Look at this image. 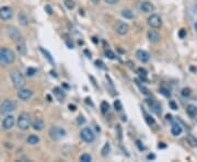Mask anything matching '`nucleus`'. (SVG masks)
<instances>
[{
  "instance_id": "nucleus-46",
  "label": "nucleus",
  "mask_w": 197,
  "mask_h": 162,
  "mask_svg": "<svg viewBox=\"0 0 197 162\" xmlns=\"http://www.w3.org/2000/svg\"><path fill=\"white\" fill-rule=\"evenodd\" d=\"M95 65L98 66V67H101V68H104L103 66V63H102L101 60H95Z\"/></svg>"
},
{
  "instance_id": "nucleus-6",
  "label": "nucleus",
  "mask_w": 197,
  "mask_h": 162,
  "mask_svg": "<svg viewBox=\"0 0 197 162\" xmlns=\"http://www.w3.org/2000/svg\"><path fill=\"white\" fill-rule=\"evenodd\" d=\"M80 137H81V139L83 141L89 143H93L94 139H95V135H94L93 131L91 128H89V127H86V128H83L80 131Z\"/></svg>"
},
{
  "instance_id": "nucleus-29",
  "label": "nucleus",
  "mask_w": 197,
  "mask_h": 162,
  "mask_svg": "<svg viewBox=\"0 0 197 162\" xmlns=\"http://www.w3.org/2000/svg\"><path fill=\"white\" fill-rule=\"evenodd\" d=\"M108 152H110V145H108V143H106L105 145L103 146L102 150H101V155H102V157H106V156L108 155Z\"/></svg>"
},
{
  "instance_id": "nucleus-50",
  "label": "nucleus",
  "mask_w": 197,
  "mask_h": 162,
  "mask_svg": "<svg viewBox=\"0 0 197 162\" xmlns=\"http://www.w3.org/2000/svg\"><path fill=\"white\" fill-rule=\"evenodd\" d=\"M166 118L168 119V121H172V116H171L170 114H168V115H166Z\"/></svg>"
},
{
  "instance_id": "nucleus-9",
  "label": "nucleus",
  "mask_w": 197,
  "mask_h": 162,
  "mask_svg": "<svg viewBox=\"0 0 197 162\" xmlns=\"http://www.w3.org/2000/svg\"><path fill=\"white\" fill-rule=\"evenodd\" d=\"M13 15V10L10 7H1L0 8V19L2 21H8L10 20Z\"/></svg>"
},
{
  "instance_id": "nucleus-26",
  "label": "nucleus",
  "mask_w": 197,
  "mask_h": 162,
  "mask_svg": "<svg viewBox=\"0 0 197 162\" xmlns=\"http://www.w3.org/2000/svg\"><path fill=\"white\" fill-rule=\"evenodd\" d=\"M145 114V119H146V123L148 124V125H153L154 123H156V121H154V118L151 116V115H149V114H147L146 112H144Z\"/></svg>"
},
{
  "instance_id": "nucleus-35",
  "label": "nucleus",
  "mask_w": 197,
  "mask_h": 162,
  "mask_svg": "<svg viewBox=\"0 0 197 162\" xmlns=\"http://www.w3.org/2000/svg\"><path fill=\"white\" fill-rule=\"evenodd\" d=\"M104 54H105V56L107 57V58L110 59H115V54H114L113 51H111V49H106L105 52H104Z\"/></svg>"
},
{
  "instance_id": "nucleus-3",
  "label": "nucleus",
  "mask_w": 197,
  "mask_h": 162,
  "mask_svg": "<svg viewBox=\"0 0 197 162\" xmlns=\"http://www.w3.org/2000/svg\"><path fill=\"white\" fill-rule=\"evenodd\" d=\"M17 124H18V127H19L20 129H22V131L29 129V127L31 126V117H30L29 113L23 112V113L20 114L19 117H18Z\"/></svg>"
},
{
  "instance_id": "nucleus-25",
  "label": "nucleus",
  "mask_w": 197,
  "mask_h": 162,
  "mask_svg": "<svg viewBox=\"0 0 197 162\" xmlns=\"http://www.w3.org/2000/svg\"><path fill=\"white\" fill-rule=\"evenodd\" d=\"M40 51L43 53V55L45 56V58H47V60L49 61L51 64H54V59H53V57H52V55L49 54V52H47L46 49H44L43 47H40Z\"/></svg>"
},
{
  "instance_id": "nucleus-22",
  "label": "nucleus",
  "mask_w": 197,
  "mask_h": 162,
  "mask_svg": "<svg viewBox=\"0 0 197 162\" xmlns=\"http://www.w3.org/2000/svg\"><path fill=\"white\" fill-rule=\"evenodd\" d=\"M137 73L139 75L140 79H141L142 81H146L147 77H148V71H147L145 68H142V67L138 68V69H137Z\"/></svg>"
},
{
  "instance_id": "nucleus-13",
  "label": "nucleus",
  "mask_w": 197,
  "mask_h": 162,
  "mask_svg": "<svg viewBox=\"0 0 197 162\" xmlns=\"http://www.w3.org/2000/svg\"><path fill=\"white\" fill-rule=\"evenodd\" d=\"M147 104L149 105V107L156 114H161V105L156 101V100H151V99H148L146 100Z\"/></svg>"
},
{
  "instance_id": "nucleus-1",
  "label": "nucleus",
  "mask_w": 197,
  "mask_h": 162,
  "mask_svg": "<svg viewBox=\"0 0 197 162\" xmlns=\"http://www.w3.org/2000/svg\"><path fill=\"white\" fill-rule=\"evenodd\" d=\"M10 79L12 81V85L17 90H20L22 88L25 87L27 81H25V77L23 76V73L19 70V69H12L10 71Z\"/></svg>"
},
{
  "instance_id": "nucleus-16",
  "label": "nucleus",
  "mask_w": 197,
  "mask_h": 162,
  "mask_svg": "<svg viewBox=\"0 0 197 162\" xmlns=\"http://www.w3.org/2000/svg\"><path fill=\"white\" fill-rule=\"evenodd\" d=\"M148 39H149V41L151 42V43H159L160 42V39H161V37H160V35H159L158 32L156 31H149L148 32Z\"/></svg>"
},
{
  "instance_id": "nucleus-2",
  "label": "nucleus",
  "mask_w": 197,
  "mask_h": 162,
  "mask_svg": "<svg viewBox=\"0 0 197 162\" xmlns=\"http://www.w3.org/2000/svg\"><path fill=\"white\" fill-rule=\"evenodd\" d=\"M15 60V53L9 48L6 47H0V65L8 66Z\"/></svg>"
},
{
  "instance_id": "nucleus-15",
  "label": "nucleus",
  "mask_w": 197,
  "mask_h": 162,
  "mask_svg": "<svg viewBox=\"0 0 197 162\" xmlns=\"http://www.w3.org/2000/svg\"><path fill=\"white\" fill-rule=\"evenodd\" d=\"M136 56H137V58L139 59L141 63H148L150 59L149 54L147 53L146 51H142V49H138V51L136 52Z\"/></svg>"
},
{
  "instance_id": "nucleus-32",
  "label": "nucleus",
  "mask_w": 197,
  "mask_h": 162,
  "mask_svg": "<svg viewBox=\"0 0 197 162\" xmlns=\"http://www.w3.org/2000/svg\"><path fill=\"white\" fill-rule=\"evenodd\" d=\"M64 3H65V6L68 8V9H73L75 8V6H76V3H75V1L73 0H65L64 1Z\"/></svg>"
},
{
  "instance_id": "nucleus-39",
  "label": "nucleus",
  "mask_w": 197,
  "mask_h": 162,
  "mask_svg": "<svg viewBox=\"0 0 197 162\" xmlns=\"http://www.w3.org/2000/svg\"><path fill=\"white\" fill-rule=\"evenodd\" d=\"M182 95L183 97H185V98H187V97H190L191 95V93H192V91H191V89L190 88H184V89L182 90Z\"/></svg>"
},
{
  "instance_id": "nucleus-54",
  "label": "nucleus",
  "mask_w": 197,
  "mask_h": 162,
  "mask_svg": "<svg viewBox=\"0 0 197 162\" xmlns=\"http://www.w3.org/2000/svg\"><path fill=\"white\" fill-rule=\"evenodd\" d=\"M191 70H192V71H196V68H194V67H191Z\"/></svg>"
},
{
  "instance_id": "nucleus-10",
  "label": "nucleus",
  "mask_w": 197,
  "mask_h": 162,
  "mask_svg": "<svg viewBox=\"0 0 197 162\" xmlns=\"http://www.w3.org/2000/svg\"><path fill=\"white\" fill-rule=\"evenodd\" d=\"M32 95H33V92L30 89H24V88H22V89H20L19 91H18V98H19L20 100H22V101H27V100L31 99Z\"/></svg>"
},
{
  "instance_id": "nucleus-33",
  "label": "nucleus",
  "mask_w": 197,
  "mask_h": 162,
  "mask_svg": "<svg viewBox=\"0 0 197 162\" xmlns=\"http://www.w3.org/2000/svg\"><path fill=\"white\" fill-rule=\"evenodd\" d=\"M136 82H137V85H139V88H140V90H141V93H144L145 95H150V92H149V90L147 89L146 87H144V85H141L139 83V81L138 80H136Z\"/></svg>"
},
{
  "instance_id": "nucleus-37",
  "label": "nucleus",
  "mask_w": 197,
  "mask_h": 162,
  "mask_svg": "<svg viewBox=\"0 0 197 162\" xmlns=\"http://www.w3.org/2000/svg\"><path fill=\"white\" fill-rule=\"evenodd\" d=\"M116 131H117L118 140L122 141V139H123V131H122V127H120V125H116Z\"/></svg>"
},
{
  "instance_id": "nucleus-11",
  "label": "nucleus",
  "mask_w": 197,
  "mask_h": 162,
  "mask_svg": "<svg viewBox=\"0 0 197 162\" xmlns=\"http://www.w3.org/2000/svg\"><path fill=\"white\" fill-rule=\"evenodd\" d=\"M115 31L119 35H126L129 31V25L125 22H118L115 27Z\"/></svg>"
},
{
  "instance_id": "nucleus-48",
  "label": "nucleus",
  "mask_w": 197,
  "mask_h": 162,
  "mask_svg": "<svg viewBox=\"0 0 197 162\" xmlns=\"http://www.w3.org/2000/svg\"><path fill=\"white\" fill-rule=\"evenodd\" d=\"M68 107H69V110L71 112H75L76 111V105H72V104H69V105H68Z\"/></svg>"
},
{
  "instance_id": "nucleus-45",
  "label": "nucleus",
  "mask_w": 197,
  "mask_h": 162,
  "mask_svg": "<svg viewBox=\"0 0 197 162\" xmlns=\"http://www.w3.org/2000/svg\"><path fill=\"white\" fill-rule=\"evenodd\" d=\"M136 145L138 146V148H139V150H141V151H142V150H145V147H144V146H141V143H140L139 140L136 141Z\"/></svg>"
},
{
  "instance_id": "nucleus-36",
  "label": "nucleus",
  "mask_w": 197,
  "mask_h": 162,
  "mask_svg": "<svg viewBox=\"0 0 197 162\" xmlns=\"http://www.w3.org/2000/svg\"><path fill=\"white\" fill-rule=\"evenodd\" d=\"M114 107H115V111H122L123 109V105H122V102L119 101V100H116L115 102H114Z\"/></svg>"
},
{
  "instance_id": "nucleus-24",
  "label": "nucleus",
  "mask_w": 197,
  "mask_h": 162,
  "mask_svg": "<svg viewBox=\"0 0 197 162\" xmlns=\"http://www.w3.org/2000/svg\"><path fill=\"white\" fill-rule=\"evenodd\" d=\"M27 143H29L30 145H36V143H40V138L36 135H30L29 137H27Z\"/></svg>"
},
{
  "instance_id": "nucleus-23",
  "label": "nucleus",
  "mask_w": 197,
  "mask_h": 162,
  "mask_svg": "<svg viewBox=\"0 0 197 162\" xmlns=\"http://www.w3.org/2000/svg\"><path fill=\"white\" fill-rule=\"evenodd\" d=\"M122 15L125 18V19L130 20V19H132V18H134V12H132V10H129V9H124L122 11Z\"/></svg>"
},
{
  "instance_id": "nucleus-47",
  "label": "nucleus",
  "mask_w": 197,
  "mask_h": 162,
  "mask_svg": "<svg viewBox=\"0 0 197 162\" xmlns=\"http://www.w3.org/2000/svg\"><path fill=\"white\" fill-rule=\"evenodd\" d=\"M45 10L47 11V13H49V15H52V13H53V10H52V8L49 7V6H46V7H45Z\"/></svg>"
},
{
  "instance_id": "nucleus-31",
  "label": "nucleus",
  "mask_w": 197,
  "mask_h": 162,
  "mask_svg": "<svg viewBox=\"0 0 197 162\" xmlns=\"http://www.w3.org/2000/svg\"><path fill=\"white\" fill-rule=\"evenodd\" d=\"M187 141H188V143L192 146V147H196V146H197V140H196V138H195L194 136L188 135L187 136Z\"/></svg>"
},
{
  "instance_id": "nucleus-17",
  "label": "nucleus",
  "mask_w": 197,
  "mask_h": 162,
  "mask_svg": "<svg viewBox=\"0 0 197 162\" xmlns=\"http://www.w3.org/2000/svg\"><path fill=\"white\" fill-rule=\"evenodd\" d=\"M17 49L20 55H25L27 54V45H25L24 39H22L21 41H19L17 43Z\"/></svg>"
},
{
  "instance_id": "nucleus-18",
  "label": "nucleus",
  "mask_w": 197,
  "mask_h": 162,
  "mask_svg": "<svg viewBox=\"0 0 197 162\" xmlns=\"http://www.w3.org/2000/svg\"><path fill=\"white\" fill-rule=\"evenodd\" d=\"M32 126H33V128L35 129V131H41L42 129L44 128V122H43V119H41V118H36L35 121L33 122V124H32Z\"/></svg>"
},
{
  "instance_id": "nucleus-19",
  "label": "nucleus",
  "mask_w": 197,
  "mask_h": 162,
  "mask_svg": "<svg viewBox=\"0 0 197 162\" xmlns=\"http://www.w3.org/2000/svg\"><path fill=\"white\" fill-rule=\"evenodd\" d=\"M53 92H54V94H55V97L57 98V99L59 100L60 102L63 101V100H64V98H65V93H64V91H63V90L60 89V88L56 87V88H54Z\"/></svg>"
},
{
  "instance_id": "nucleus-27",
  "label": "nucleus",
  "mask_w": 197,
  "mask_h": 162,
  "mask_svg": "<svg viewBox=\"0 0 197 162\" xmlns=\"http://www.w3.org/2000/svg\"><path fill=\"white\" fill-rule=\"evenodd\" d=\"M19 22H20V23H21L22 25H27V23H29V21H27V15H24L23 12H20V13H19Z\"/></svg>"
},
{
  "instance_id": "nucleus-38",
  "label": "nucleus",
  "mask_w": 197,
  "mask_h": 162,
  "mask_svg": "<svg viewBox=\"0 0 197 162\" xmlns=\"http://www.w3.org/2000/svg\"><path fill=\"white\" fill-rule=\"evenodd\" d=\"M36 73H37V70H36L35 68H33V67H30V68H27V75L29 76V77L34 76Z\"/></svg>"
},
{
  "instance_id": "nucleus-41",
  "label": "nucleus",
  "mask_w": 197,
  "mask_h": 162,
  "mask_svg": "<svg viewBox=\"0 0 197 162\" xmlns=\"http://www.w3.org/2000/svg\"><path fill=\"white\" fill-rule=\"evenodd\" d=\"M76 122H77L78 125H83V124L86 123V118H84L83 116H78L77 119H76Z\"/></svg>"
},
{
  "instance_id": "nucleus-12",
  "label": "nucleus",
  "mask_w": 197,
  "mask_h": 162,
  "mask_svg": "<svg viewBox=\"0 0 197 162\" xmlns=\"http://www.w3.org/2000/svg\"><path fill=\"white\" fill-rule=\"evenodd\" d=\"M139 9L145 13H151L154 11V6L150 1H142L139 5Z\"/></svg>"
},
{
  "instance_id": "nucleus-49",
  "label": "nucleus",
  "mask_w": 197,
  "mask_h": 162,
  "mask_svg": "<svg viewBox=\"0 0 197 162\" xmlns=\"http://www.w3.org/2000/svg\"><path fill=\"white\" fill-rule=\"evenodd\" d=\"M166 146L164 145L163 143H160L158 145V148H159V149H162V148H166Z\"/></svg>"
},
{
  "instance_id": "nucleus-40",
  "label": "nucleus",
  "mask_w": 197,
  "mask_h": 162,
  "mask_svg": "<svg viewBox=\"0 0 197 162\" xmlns=\"http://www.w3.org/2000/svg\"><path fill=\"white\" fill-rule=\"evenodd\" d=\"M65 43L68 46V48H73V43H72V39H70L68 36H65Z\"/></svg>"
},
{
  "instance_id": "nucleus-28",
  "label": "nucleus",
  "mask_w": 197,
  "mask_h": 162,
  "mask_svg": "<svg viewBox=\"0 0 197 162\" xmlns=\"http://www.w3.org/2000/svg\"><path fill=\"white\" fill-rule=\"evenodd\" d=\"M108 110H110V104L106 101H103L101 103V112L103 114H106L108 112Z\"/></svg>"
},
{
  "instance_id": "nucleus-21",
  "label": "nucleus",
  "mask_w": 197,
  "mask_h": 162,
  "mask_svg": "<svg viewBox=\"0 0 197 162\" xmlns=\"http://www.w3.org/2000/svg\"><path fill=\"white\" fill-rule=\"evenodd\" d=\"M171 133L173 136H178L182 134V127H181L178 124H173L172 125V128H171Z\"/></svg>"
},
{
  "instance_id": "nucleus-30",
  "label": "nucleus",
  "mask_w": 197,
  "mask_h": 162,
  "mask_svg": "<svg viewBox=\"0 0 197 162\" xmlns=\"http://www.w3.org/2000/svg\"><path fill=\"white\" fill-rule=\"evenodd\" d=\"M79 160H80V161H82V162H91L92 158H91V156L88 155V153H83V155L80 156Z\"/></svg>"
},
{
  "instance_id": "nucleus-5",
  "label": "nucleus",
  "mask_w": 197,
  "mask_h": 162,
  "mask_svg": "<svg viewBox=\"0 0 197 162\" xmlns=\"http://www.w3.org/2000/svg\"><path fill=\"white\" fill-rule=\"evenodd\" d=\"M17 109V103L12 100H6L0 105V113L1 114H9Z\"/></svg>"
},
{
  "instance_id": "nucleus-42",
  "label": "nucleus",
  "mask_w": 197,
  "mask_h": 162,
  "mask_svg": "<svg viewBox=\"0 0 197 162\" xmlns=\"http://www.w3.org/2000/svg\"><path fill=\"white\" fill-rule=\"evenodd\" d=\"M178 36H180L181 39H184V37L186 36V30L181 29V30H180V32H178Z\"/></svg>"
},
{
  "instance_id": "nucleus-7",
  "label": "nucleus",
  "mask_w": 197,
  "mask_h": 162,
  "mask_svg": "<svg viewBox=\"0 0 197 162\" xmlns=\"http://www.w3.org/2000/svg\"><path fill=\"white\" fill-rule=\"evenodd\" d=\"M7 32H8V36L10 37V39H12V41L15 42V43H18V42L21 41V39H23V36L21 35V33H20V32L13 27H8Z\"/></svg>"
},
{
  "instance_id": "nucleus-14",
  "label": "nucleus",
  "mask_w": 197,
  "mask_h": 162,
  "mask_svg": "<svg viewBox=\"0 0 197 162\" xmlns=\"http://www.w3.org/2000/svg\"><path fill=\"white\" fill-rule=\"evenodd\" d=\"M15 117L12 116V115H8V116H6L5 118H3L2 121V128L3 129H11L12 127H13V125H15Z\"/></svg>"
},
{
  "instance_id": "nucleus-34",
  "label": "nucleus",
  "mask_w": 197,
  "mask_h": 162,
  "mask_svg": "<svg viewBox=\"0 0 197 162\" xmlns=\"http://www.w3.org/2000/svg\"><path fill=\"white\" fill-rule=\"evenodd\" d=\"M159 92L161 93L162 95H164L166 98H170L171 97V92L169 91L166 88H160V90H159Z\"/></svg>"
},
{
  "instance_id": "nucleus-44",
  "label": "nucleus",
  "mask_w": 197,
  "mask_h": 162,
  "mask_svg": "<svg viewBox=\"0 0 197 162\" xmlns=\"http://www.w3.org/2000/svg\"><path fill=\"white\" fill-rule=\"evenodd\" d=\"M170 106L172 110H178V105L174 101H170Z\"/></svg>"
},
{
  "instance_id": "nucleus-4",
  "label": "nucleus",
  "mask_w": 197,
  "mask_h": 162,
  "mask_svg": "<svg viewBox=\"0 0 197 162\" xmlns=\"http://www.w3.org/2000/svg\"><path fill=\"white\" fill-rule=\"evenodd\" d=\"M49 137L53 139V140H60L61 138H64L66 136V131L59 126H53L51 129H49Z\"/></svg>"
},
{
  "instance_id": "nucleus-8",
  "label": "nucleus",
  "mask_w": 197,
  "mask_h": 162,
  "mask_svg": "<svg viewBox=\"0 0 197 162\" xmlns=\"http://www.w3.org/2000/svg\"><path fill=\"white\" fill-rule=\"evenodd\" d=\"M148 24L152 27V29H160L162 25V20L158 15H151L148 18Z\"/></svg>"
},
{
  "instance_id": "nucleus-51",
  "label": "nucleus",
  "mask_w": 197,
  "mask_h": 162,
  "mask_svg": "<svg viewBox=\"0 0 197 162\" xmlns=\"http://www.w3.org/2000/svg\"><path fill=\"white\" fill-rule=\"evenodd\" d=\"M154 158H156L154 155H148V159H154Z\"/></svg>"
},
{
  "instance_id": "nucleus-43",
  "label": "nucleus",
  "mask_w": 197,
  "mask_h": 162,
  "mask_svg": "<svg viewBox=\"0 0 197 162\" xmlns=\"http://www.w3.org/2000/svg\"><path fill=\"white\" fill-rule=\"evenodd\" d=\"M118 1H119V0H105V2L107 3V5H116Z\"/></svg>"
},
{
  "instance_id": "nucleus-20",
  "label": "nucleus",
  "mask_w": 197,
  "mask_h": 162,
  "mask_svg": "<svg viewBox=\"0 0 197 162\" xmlns=\"http://www.w3.org/2000/svg\"><path fill=\"white\" fill-rule=\"evenodd\" d=\"M186 113L188 114V116L194 118V117L197 116V107H195L194 105H188L186 107Z\"/></svg>"
},
{
  "instance_id": "nucleus-52",
  "label": "nucleus",
  "mask_w": 197,
  "mask_h": 162,
  "mask_svg": "<svg viewBox=\"0 0 197 162\" xmlns=\"http://www.w3.org/2000/svg\"><path fill=\"white\" fill-rule=\"evenodd\" d=\"M91 1L93 3H98V1H100V0H91Z\"/></svg>"
},
{
  "instance_id": "nucleus-53",
  "label": "nucleus",
  "mask_w": 197,
  "mask_h": 162,
  "mask_svg": "<svg viewBox=\"0 0 197 162\" xmlns=\"http://www.w3.org/2000/svg\"><path fill=\"white\" fill-rule=\"evenodd\" d=\"M52 76H54V77H57V75H56V73H54V71H51Z\"/></svg>"
}]
</instances>
